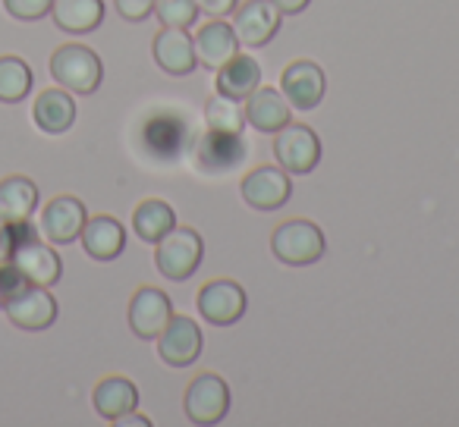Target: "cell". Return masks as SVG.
I'll return each instance as SVG.
<instances>
[{
  "label": "cell",
  "mask_w": 459,
  "mask_h": 427,
  "mask_svg": "<svg viewBox=\"0 0 459 427\" xmlns=\"http://www.w3.org/2000/svg\"><path fill=\"white\" fill-rule=\"evenodd\" d=\"M281 10L271 4V0H246L243 7H237V32L239 45L246 47H262L268 45L271 38L281 29Z\"/></svg>",
  "instance_id": "14"
},
{
  "label": "cell",
  "mask_w": 459,
  "mask_h": 427,
  "mask_svg": "<svg viewBox=\"0 0 459 427\" xmlns=\"http://www.w3.org/2000/svg\"><path fill=\"white\" fill-rule=\"evenodd\" d=\"M281 89L293 110H312V107H318L321 98H325L327 82L318 64H312V60H296V64H290L287 70H283Z\"/></svg>",
  "instance_id": "12"
},
{
  "label": "cell",
  "mask_w": 459,
  "mask_h": 427,
  "mask_svg": "<svg viewBox=\"0 0 459 427\" xmlns=\"http://www.w3.org/2000/svg\"><path fill=\"white\" fill-rule=\"evenodd\" d=\"M186 418L192 424H217V421L227 418L230 412V387L223 383V377L217 374H198L195 380L186 387Z\"/></svg>",
  "instance_id": "5"
},
{
  "label": "cell",
  "mask_w": 459,
  "mask_h": 427,
  "mask_svg": "<svg viewBox=\"0 0 459 427\" xmlns=\"http://www.w3.org/2000/svg\"><path fill=\"white\" fill-rule=\"evenodd\" d=\"M54 0H4V10H7L13 20L20 22H39L51 13Z\"/></svg>",
  "instance_id": "29"
},
{
  "label": "cell",
  "mask_w": 459,
  "mask_h": 427,
  "mask_svg": "<svg viewBox=\"0 0 459 427\" xmlns=\"http://www.w3.org/2000/svg\"><path fill=\"white\" fill-rule=\"evenodd\" d=\"M85 220H89L85 204L73 195H60L41 210V236L54 245H70L82 236Z\"/></svg>",
  "instance_id": "7"
},
{
  "label": "cell",
  "mask_w": 459,
  "mask_h": 427,
  "mask_svg": "<svg viewBox=\"0 0 459 427\" xmlns=\"http://www.w3.org/2000/svg\"><path fill=\"white\" fill-rule=\"evenodd\" d=\"M202 255H204V243L195 230L189 226H173L164 239L158 243V252H154V264L158 270L173 283H183L189 280L192 274L198 270L202 264Z\"/></svg>",
  "instance_id": "2"
},
{
  "label": "cell",
  "mask_w": 459,
  "mask_h": 427,
  "mask_svg": "<svg viewBox=\"0 0 459 427\" xmlns=\"http://www.w3.org/2000/svg\"><path fill=\"white\" fill-rule=\"evenodd\" d=\"M274 154L281 160V167L296 176H306L318 167L321 160V141L315 135L312 126H302V123H287L281 132H274Z\"/></svg>",
  "instance_id": "6"
},
{
  "label": "cell",
  "mask_w": 459,
  "mask_h": 427,
  "mask_svg": "<svg viewBox=\"0 0 459 427\" xmlns=\"http://www.w3.org/2000/svg\"><path fill=\"white\" fill-rule=\"evenodd\" d=\"M82 249L95 261H114L126 249V230L114 218H91L82 226Z\"/></svg>",
  "instance_id": "18"
},
{
  "label": "cell",
  "mask_w": 459,
  "mask_h": 427,
  "mask_svg": "<svg viewBox=\"0 0 459 427\" xmlns=\"http://www.w3.org/2000/svg\"><path fill=\"white\" fill-rule=\"evenodd\" d=\"M51 76L60 89L73 95H91L104 79V66L98 54L85 45H64L51 57Z\"/></svg>",
  "instance_id": "1"
},
{
  "label": "cell",
  "mask_w": 459,
  "mask_h": 427,
  "mask_svg": "<svg viewBox=\"0 0 459 427\" xmlns=\"http://www.w3.org/2000/svg\"><path fill=\"white\" fill-rule=\"evenodd\" d=\"M51 16L60 32L85 35L104 22V4L101 0H54Z\"/></svg>",
  "instance_id": "23"
},
{
  "label": "cell",
  "mask_w": 459,
  "mask_h": 427,
  "mask_svg": "<svg viewBox=\"0 0 459 427\" xmlns=\"http://www.w3.org/2000/svg\"><path fill=\"white\" fill-rule=\"evenodd\" d=\"M271 4H274V7L281 10V13L296 16V13H302V10H306L308 4H312V0H271Z\"/></svg>",
  "instance_id": "34"
},
{
  "label": "cell",
  "mask_w": 459,
  "mask_h": 427,
  "mask_svg": "<svg viewBox=\"0 0 459 427\" xmlns=\"http://www.w3.org/2000/svg\"><path fill=\"white\" fill-rule=\"evenodd\" d=\"M91 406H95V412L101 414L104 421H117L120 414L135 412V406H139V389H135V383L126 380V377H104L95 387V393H91Z\"/></svg>",
  "instance_id": "21"
},
{
  "label": "cell",
  "mask_w": 459,
  "mask_h": 427,
  "mask_svg": "<svg viewBox=\"0 0 459 427\" xmlns=\"http://www.w3.org/2000/svg\"><path fill=\"white\" fill-rule=\"evenodd\" d=\"M154 60L164 73L170 76H189L198 66L195 57V41L186 35V29H164L154 38Z\"/></svg>",
  "instance_id": "16"
},
{
  "label": "cell",
  "mask_w": 459,
  "mask_h": 427,
  "mask_svg": "<svg viewBox=\"0 0 459 427\" xmlns=\"http://www.w3.org/2000/svg\"><path fill=\"white\" fill-rule=\"evenodd\" d=\"M173 318V305L160 289L142 286L129 302V327L139 339H158Z\"/></svg>",
  "instance_id": "11"
},
{
  "label": "cell",
  "mask_w": 459,
  "mask_h": 427,
  "mask_svg": "<svg viewBox=\"0 0 459 427\" xmlns=\"http://www.w3.org/2000/svg\"><path fill=\"white\" fill-rule=\"evenodd\" d=\"M114 424H120V427H152V421H148V418H142V414L126 412V414H120V418H117Z\"/></svg>",
  "instance_id": "35"
},
{
  "label": "cell",
  "mask_w": 459,
  "mask_h": 427,
  "mask_svg": "<svg viewBox=\"0 0 459 427\" xmlns=\"http://www.w3.org/2000/svg\"><path fill=\"white\" fill-rule=\"evenodd\" d=\"M4 314L10 318V324L29 333H41L57 320V299L51 295L48 286H22L16 295L4 299Z\"/></svg>",
  "instance_id": "4"
},
{
  "label": "cell",
  "mask_w": 459,
  "mask_h": 427,
  "mask_svg": "<svg viewBox=\"0 0 459 427\" xmlns=\"http://www.w3.org/2000/svg\"><path fill=\"white\" fill-rule=\"evenodd\" d=\"M117 13L129 22H142L154 13V0H117Z\"/></svg>",
  "instance_id": "31"
},
{
  "label": "cell",
  "mask_w": 459,
  "mask_h": 427,
  "mask_svg": "<svg viewBox=\"0 0 459 427\" xmlns=\"http://www.w3.org/2000/svg\"><path fill=\"white\" fill-rule=\"evenodd\" d=\"M39 208V185L29 176L0 179V220L4 224H22Z\"/></svg>",
  "instance_id": "20"
},
{
  "label": "cell",
  "mask_w": 459,
  "mask_h": 427,
  "mask_svg": "<svg viewBox=\"0 0 459 427\" xmlns=\"http://www.w3.org/2000/svg\"><path fill=\"white\" fill-rule=\"evenodd\" d=\"M154 13L164 29H189L198 20L195 0H154Z\"/></svg>",
  "instance_id": "28"
},
{
  "label": "cell",
  "mask_w": 459,
  "mask_h": 427,
  "mask_svg": "<svg viewBox=\"0 0 459 427\" xmlns=\"http://www.w3.org/2000/svg\"><path fill=\"white\" fill-rule=\"evenodd\" d=\"M158 355L170 368H189L198 355H202V330L192 318L173 314L170 324L158 337Z\"/></svg>",
  "instance_id": "10"
},
{
  "label": "cell",
  "mask_w": 459,
  "mask_h": 427,
  "mask_svg": "<svg viewBox=\"0 0 459 427\" xmlns=\"http://www.w3.org/2000/svg\"><path fill=\"white\" fill-rule=\"evenodd\" d=\"M258 85H262V66H258V60L246 57V54H237L217 70V91L233 98V101H246Z\"/></svg>",
  "instance_id": "22"
},
{
  "label": "cell",
  "mask_w": 459,
  "mask_h": 427,
  "mask_svg": "<svg viewBox=\"0 0 459 427\" xmlns=\"http://www.w3.org/2000/svg\"><path fill=\"white\" fill-rule=\"evenodd\" d=\"M32 91V66L22 57H0V104H20Z\"/></svg>",
  "instance_id": "26"
},
{
  "label": "cell",
  "mask_w": 459,
  "mask_h": 427,
  "mask_svg": "<svg viewBox=\"0 0 459 427\" xmlns=\"http://www.w3.org/2000/svg\"><path fill=\"white\" fill-rule=\"evenodd\" d=\"M290 116H293V107H290V101L283 98V91L262 89V85H258V89L246 98V123H249L252 129H258V132H271V135L281 132L290 123Z\"/></svg>",
  "instance_id": "15"
},
{
  "label": "cell",
  "mask_w": 459,
  "mask_h": 427,
  "mask_svg": "<svg viewBox=\"0 0 459 427\" xmlns=\"http://www.w3.org/2000/svg\"><path fill=\"white\" fill-rule=\"evenodd\" d=\"M195 7H198V13H208V16H214V20H223V16L237 13L239 0H195Z\"/></svg>",
  "instance_id": "32"
},
{
  "label": "cell",
  "mask_w": 459,
  "mask_h": 427,
  "mask_svg": "<svg viewBox=\"0 0 459 427\" xmlns=\"http://www.w3.org/2000/svg\"><path fill=\"white\" fill-rule=\"evenodd\" d=\"M32 120L41 132L48 135H64L66 129L76 123V101L70 98L66 89H48L35 98Z\"/></svg>",
  "instance_id": "19"
},
{
  "label": "cell",
  "mask_w": 459,
  "mask_h": 427,
  "mask_svg": "<svg viewBox=\"0 0 459 427\" xmlns=\"http://www.w3.org/2000/svg\"><path fill=\"white\" fill-rule=\"evenodd\" d=\"M22 286H29V283H26V277L20 274V268H16L13 261L0 264V295L10 299V295H16Z\"/></svg>",
  "instance_id": "30"
},
{
  "label": "cell",
  "mask_w": 459,
  "mask_h": 427,
  "mask_svg": "<svg viewBox=\"0 0 459 427\" xmlns=\"http://www.w3.org/2000/svg\"><path fill=\"white\" fill-rule=\"evenodd\" d=\"M16 252V230L13 224H4L0 220V264H7Z\"/></svg>",
  "instance_id": "33"
},
{
  "label": "cell",
  "mask_w": 459,
  "mask_h": 427,
  "mask_svg": "<svg viewBox=\"0 0 459 427\" xmlns=\"http://www.w3.org/2000/svg\"><path fill=\"white\" fill-rule=\"evenodd\" d=\"M133 226H135V236L145 239V243H160L167 233L177 226V214L167 201L160 198H148L135 208L133 214Z\"/></svg>",
  "instance_id": "25"
},
{
  "label": "cell",
  "mask_w": 459,
  "mask_h": 427,
  "mask_svg": "<svg viewBox=\"0 0 459 427\" xmlns=\"http://www.w3.org/2000/svg\"><path fill=\"white\" fill-rule=\"evenodd\" d=\"M198 312L208 324L230 327L246 314V293L233 280H211L198 293Z\"/></svg>",
  "instance_id": "8"
},
{
  "label": "cell",
  "mask_w": 459,
  "mask_h": 427,
  "mask_svg": "<svg viewBox=\"0 0 459 427\" xmlns=\"http://www.w3.org/2000/svg\"><path fill=\"white\" fill-rule=\"evenodd\" d=\"M243 158H246L243 135L214 132V129H208L202 148H198V160H202V167H204V170H214V173L230 170V167L239 164Z\"/></svg>",
  "instance_id": "24"
},
{
  "label": "cell",
  "mask_w": 459,
  "mask_h": 427,
  "mask_svg": "<svg viewBox=\"0 0 459 427\" xmlns=\"http://www.w3.org/2000/svg\"><path fill=\"white\" fill-rule=\"evenodd\" d=\"M10 261L20 268V274L26 277V283H32V286H54V283L60 280V274H64L60 255L48 243H41L39 236L16 245Z\"/></svg>",
  "instance_id": "13"
},
{
  "label": "cell",
  "mask_w": 459,
  "mask_h": 427,
  "mask_svg": "<svg viewBox=\"0 0 459 427\" xmlns=\"http://www.w3.org/2000/svg\"><path fill=\"white\" fill-rule=\"evenodd\" d=\"M204 116H208V129L214 132H230V135H243L246 126V110L239 107V101L221 95L217 91L208 104H204Z\"/></svg>",
  "instance_id": "27"
},
{
  "label": "cell",
  "mask_w": 459,
  "mask_h": 427,
  "mask_svg": "<svg viewBox=\"0 0 459 427\" xmlns=\"http://www.w3.org/2000/svg\"><path fill=\"white\" fill-rule=\"evenodd\" d=\"M243 192L246 204L255 210H277L290 201L293 195V183H290L287 170H277V167H255L252 173L243 176Z\"/></svg>",
  "instance_id": "9"
},
{
  "label": "cell",
  "mask_w": 459,
  "mask_h": 427,
  "mask_svg": "<svg viewBox=\"0 0 459 427\" xmlns=\"http://www.w3.org/2000/svg\"><path fill=\"white\" fill-rule=\"evenodd\" d=\"M0 312H4V295H0Z\"/></svg>",
  "instance_id": "36"
},
{
  "label": "cell",
  "mask_w": 459,
  "mask_h": 427,
  "mask_svg": "<svg viewBox=\"0 0 459 427\" xmlns=\"http://www.w3.org/2000/svg\"><path fill=\"white\" fill-rule=\"evenodd\" d=\"M192 41H195L198 64H204L208 70H221L227 60L237 57V47H239V38H237V32H233V26H227L223 20H214V22H208V26H202Z\"/></svg>",
  "instance_id": "17"
},
{
  "label": "cell",
  "mask_w": 459,
  "mask_h": 427,
  "mask_svg": "<svg viewBox=\"0 0 459 427\" xmlns=\"http://www.w3.org/2000/svg\"><path fill=\"white\" fill-rule=\"evenodd\" d=\"M271 252L290 268H306L325 255V233L308 220H287L271 236Z\"/></svg>",
  "instance_id": "3"
}]
</instances>
